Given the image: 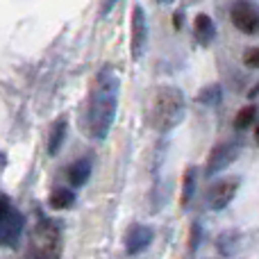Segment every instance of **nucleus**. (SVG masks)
Here are the masks:
<instances>
[{"label":"nucleus","instance_id":"nucleus-1","mask_svg":"<svg viewBox=\"0 0 259 259\" xmlns=\"http://www.w3.org/2000/svg\"><path fill=\"white\" fill-rule=\"evenodd\" d=\"M118 89H121V82H118V75L114 73V68H103L96 77L89 96L87 125H89V134L94 139H105L112 130L118 107Z\"/></svg>","mask_w":259,"mask_h":259},{"label":"nucleus","instance_id":"nucleus-2","mask_svg":"<svg viewBox=\"0 0 259 259\" xmlns=\"http://www.w3.org/2000/svg\"><path fill=\"white\" fill-rule=\"evenodd\" d=\"M184 109H187V103H184V96L178 87H159V89H155L150 98V107H148L150 125L159 132H168L182 123Z\"/></svg>","mask_w":259,"mask_h":259},{"label":"nucleus","instance_id":"nucleus-3","mask_svg":"<svg viewBox=\"0 0 259 259\" xmlns=\"http://www.w3.org/2000/svg\"><path fill=\"white\" fill-rule=\"evenodd\" d=\"M62 257V232L50 221H39L32 230L25 259H59Z\"/></svg>","mask_w":259,"mask_h":259},{"label":"nucleus","instance_id":"nucleus-4","mask_svg":"<svg viewBox=\"0 0 259 259\" xmlns=\"http://www.w3.org/2000/svg\"><path fill=\"white\" fill-rule=\"evenodd\" d=\"M23 228H25L23 214L9 205L7 198H0V246H14Z\"/></svg>","mask_w":259,"mask_h":259},{"label":"nucleus","instance_id":"nucleus-5","mask_svg":"<svg viewBox=\"0 0 259 259\" xmlns=\"http://www.w3.org/2000/svg\"><path fill=\"white\" fill-rule=\"evenodd\" d=\"M232 23L243 34H257L259 32V7L252 3H237L230 12Z\"/></svg>","mask_w":259,"mask_h":259},{"label":"nucleus","instance_id":"nucleus-6","mask_svg":"<svg viewBox=\"0 0 259 259\" xmlns=\"http://www.w3.org/2000/svg\"><path fill=\"white\" fill-rule=\"evenodd\" d=\"M237 189H239V180L237 178L219 180V182L209 189V193H207L209 207L211 209H223V207H228L230 200L234 198V193H237Z\"/></svg>","mask_w":259,"mask_h":259},{"label":"nucleus","instance_id":"nucleus-7","mask_svg":"<svg viewBox=\"0 0 259 259\" xmlns=\"http://www.w3.org/2000/svg\"><path fill=\"white\" fill-rule=\"evenodd\" d=\"M148 41V25H146V12L141 5L132 7V57L139 59L146 50Z\"/></svg>","mask_w":259,"mask_h":259},{"label":"nucleus","instance_id":"nucleus-8","mask_svg":"<svg viewBox=\"0 0 259 259\" xmlns=\"http://www.w3.org/2000/svg\"><path fill=\"white\" fill-rule=\"evenodd\" d=\"M150 241H152V230L148 228V225H141V223L132 225L125 234L127 255H139L141 250H146V248L150 246Z\"/></svg>","mask_w":259,"mask_h":259},{"label":"nucleus","instance_id":"nucleus-9","mask_svg":"<svg viewBox=\"0 0 259 259\" xmlns=\"http://www.w3.org/2000/svg\"><path fill=\"white\" fill-rule=\"evenodd\" d=\"M232 157H234V146L232 143H221L219 148H214V152L209 155V161H207V175H214L216 170L225 168Z\"/></svg>","mask_w":259,"mask_h":259},{"label":"nucleus","instance_id":"nucleus-10","mask_svg":"<svg viewBox=\"0 0 259 259\" xmlns=\"http://www.w3.org/2000/svg\"><path fill=\"white\" fill-rule=\"evenodd\" d=\"M66 127H68V121L64 116H59L57 121L53 123L50 127V137H48V152L50 155H57L59 148L64 143V137H66Z\"/></svg>","mask_w":259,"mask_h":259},{"label":"nucleus","instance_id":"nucleus-11","mask_svg":"<svg viewBox=\"0 0 259 259\" xmlns=\"http://www.w3.org/2000/svg\"><path fill=\"white\" fill-rule=\"evenodd\" d=\"M91 175V164L89 159H77L75 164L68 168V180H71L73 187H82V184L89 180Z\"/></svg>","mask_w":259,"mask_h":259},{"label":"nucleus","instance_id":"nucleus-12","mask_svg":"<svg viewBox=\"0 0 259 259\" xmlns=\"http://www.w3.org/2000/svg\"><path fill=\"white\" fill-rule=\"evenodd\" d=\"M216 30H214V23H211V18L207 16V14H198L196 16V36L200 44H209L211 39H214Z\"/></svg>","mask_w":259,"mask_h":259},{"label":"nucleus","instance_id":"nucleus-13","mask_svg":"<svg viewBox=\"0 0 259 259\" xmlns=\"http://www.w3.org/2000/svg\"><path fill=\"white\" fill-rule=\"evenodd\" d=\"M73 200H75L73 191H68V189H55L53 196H50V207H55V209H68L73 205Z\"/></svg>","mask_w":259,"mask_h":259},{"label":"nucleus","instance_id":"nucleus-14","mask_svg":"<svg viewBox=\"0 0 259 259\" xmlns=\"http://www.w3.org/2000/svg\"><path fill=\"white\" fill-rule=\"evenodd\" d=\"M255 118H257V107L255 105H248V107H243L241 112L237 114V118H234V127L246 130V127H250L252 123H255Z\"/></svg>","mask_w":259,"mask_h":259},{"label":"nucleus","instance_id":"nucleus-15","mask_svg":"<svg viewBox=\"0 0 259 259\" xmlns=\"http://www.w3.org/2000/svg\"><path fill=\"white\" fill-rule=\"evenodd\" d=\"M193 182H196V168H187V173H184L182 207H187V205H189V200H191V193H193Z\"/></svg>","mask_w":259,"mask_h":259},{"label":"nucleus","instance_id":"nucleus-16","mask_svg":"<svg viewBox=\"0 0 259 259\" xmlns=\"http://www.w3.org/2000/svg\"><path fill=\"white\" fill-rule=\"evenodd\" d=\"M243 64L250 68H259V48H248L243 55Z\"/></svg>","mask_w":259,"mask_h":259},{"label":"nucleus","instance_id":"nucleus-17","mask_svg":"<svg viewBox=\"0 0 259 259\" xmlns=\"http://www.w3.org/2000/svg\"><path fill=\"white\" fill-rule=\"evenodd\" d=\"M257 139H259V125H257Z\"/></svg>","mask_w":259,"mask_h":259}]
</instances>
